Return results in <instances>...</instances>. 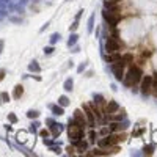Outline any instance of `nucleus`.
Returning <instances> with one entry per match:
<instances>
[{
	"label": "nucleus",
	"instance_id": "nucleus-1",
	"mask_svg": "<svg viewBox=\"0 0 157 157\" xmlns=\"http://www.w3.org/2000/svg\"><path fill=\"white\" fill-rule=\"evenodd\" d=\"M143 71L138 68V66H131L126 74V79H124V85L126 87H132V85H137L143 77Z\"/></svg>",
	"mask_w": 157,
	"mask_h": 157
},
{
	"label": "nucleus",
	"instance_id": "nucleus-2",
	"mask_svg": "<svg viewBox=\"0 0 157 157\" xmlns=\"http://www.w3.org/2000/svg\"><path fill=\"white\" fill-rule=\"evenodd\" d=\"M69 138H72L74 142H79L82 138V127L74 121H69Z\"/></svg>",
	"mask_w": 157,
	"mask_h": 157
},
{
	"label": "nucleus",
	"instance_id": "nucleus-3",
	"mask_svg": "<svg viewBox=\"0 0 157 157\" xmlns=\"http://www.w3.org/2000/svg\"><path fill=\"white\" fill-rule=\"evenodd\" d=\"M124 61L123 60H118V61H115V64H113V72H115V79L116 80H123L124 79Z\"/></svg>",
	"mask_w": 157,
	"mask_h": 157
},
{
	"label": "nucleus",
	"instance_id": "nucleus-4",
	"mask_svg": "<svg viewBox=\"0 0 157 157\" xmlns=\"http://www.w3.org/2000/svg\"><path fill=\"white\" fill-rule=\"evenodd\" d=\"M104 19H105V22H108L110 25H116L118 22H119V19H121V16H119L118 13H113V11H104Z\"/></svg>",
	"mask_w": 157,
	"mask_h": 157
},
{
	"label": "nucleus",
	"instance_id": "nucleus-5",
	"mask_svg": "<svg viewBox=\"0 0 157 157\" xmlns=\"http://www.w3.org/2000/svg\"><path fill=\"white\" fill-rule=\"evenodd\" d=\"M142 82V93L143 96H148L151 93V87H152V77L151 76H146L145 79L140 80Z\"/></svg>",
	"mask_w": 157,
	"mask_h": 157
},
{
	"label": "nucleus",
	"instance_id": "nucleus-6",
	"mask_svg": "<svg viewBox=\"0 0 157 157\" xmlns=\"http://www.w3.org/2000/svg\"><path fill=\"white\" fill-rule=\"evenodd\" d=\"M105 50L108 53H115L119 50V41L116 38H108L107 43H105Z\"/></svg>",
	"mask_w": 157,
	"mask_h": 157
},
{
	"label": "nucleus",
	"instance_id": "nucleus-7",
	"mask_svg": "<svg viewBox=\"0 0 157 157\" xmlns=\"http://www.w3.org/2000/svg\"><path fill=\"white\" fill-rule=\"evenodd\" d=\"M104 6H105L107 11H113V13H118V11H119V5H118V2H113V0H105Z\"/></svg>",
	"mask_w": 157,
	"mask_h": 157
},
{
	"label": "nucleus",
	"instance_id": "nucleus-8",
	"mask_svg": "<svg viewBox=\"0 0 157 157\" xmlns=\"http://www.w3.org/2000/svg\"><path fill=\"white\" fill-rule=\"evenodd\" d=\"M84 112H85V115H87V119H88L90 127H94V113L90 110V107H88V105H85V107H84Z\"/></svg>",
	"mask_w": 157,
	"mask_h": 157
},
{
	"label": "nucleus",
	"instance_id": "nucleus-9",
	"mask_svg": "<svg viewBox=\"0 0 157 157\" xmlns=\"http://www.w3.org/2000/svg\"><path fill=\"white\" fill-rule=\"evenodd\" d=\"M74 121H76L80 127L85 126V116H84V113H82L80 110H76V112H74Z\"/></svg>",
	"mask_w": 157,
	"mask_h": 157
},
{
	"label": "nucleus",
	"instance_id": "nucleus-10",
	"mask_svg": "<svg viewBox=\"0 0 157 157\" xmlns=\"http://www.w3.org/2000/svg\"><path fill=\"white\" fill-rule=\"evenodd\" d=\"M124 138H126L124 135H110L108 140H110V143H112V145H118L119 142H123Z\"/></svg>",
	"mask_w": 157,
	"mask_h": 157
},
{
	"label": "nucleus",
	"instance_id": "nucleus-11",
	"mask_svg": "<svg viewBox=\"0 0 157 157\" xmlns=\"http://www.w3.org/2000/svg\"><path fill=\"white\" fill-rule=\"evenodd\" d=\"M151 93L154 96H157V74L152 76V87H151Z\"/></svg>",
	"mask_w": 157,
	"mask_h": 157
},
{
	"label": "nucleus",
	"instance_id": "nucleus-12",
	"mask_svg": "<svg viewBox=\"0 0 157 157\" xmlns=\"http://www.w3.org/2000/svg\"><path fill=\"white\" fill-rule=\"evenodd\" d=\"M118 60H121V57L115 52V55H110V57H107V61H110V63H115V61H118Z\"/></svg>",
	"mask_w": 157,
	"mask_h": 157
},
{
	"label": "nucleus",
	"instance_id": "nucleus-13",
	"mask_svg": "<svg viewBox=\"0 0 157 157\" xmlns=\"http://www.w3.org/2000/svg\"><path fill=\"white\" fill-rule=\"evenodd\" d=\"M126 126H121L119 123H112L110 124V129H112V131H121V129H124Z\"/></svg>",
	"mask_w": 157,
	"mask_h": 157
},
{
	"label": "nucleus",
	"instance_id": "nucleus-14",
	"mask_svg": "<svg viewBox=\"0 0 157 157\" xmlns=\"http://www.w3.org/2000/svg\"><path fill=\"white\" fill-rule=\"evenodd\" d=\"M58 102H60V105H61V107H64V105H68V104H69V99H68L66 96H61Z\"/></svg>",
	"mask_w": 157,
	"mask_h": 157
},
{
	"label": "nucleus",
	"instance_id": "nucleus-15",
	"mask_svg": "<svg viewBox=\"0 0 157 157\" xmlns=\"http://www.w3.org/2000/svg\"><path fill=\"white\" fill-rule=\"evenodd\" d=\"M52 110H53V115H63V107H52Z\"/></svg>",
	"mask_w": 157,
	"mask_h": 157
},
{
	"label": "nucleus",
	"instance_id": "nucleus-16",
	"mask_svg": "<svg viewBox=\"0 0 157 157\" xmlns=\"http://www.w3.org/2000/svg\"><path fill=\"white\" fill-rule=\"evenodd\" d=\"M116 108H118V105H116L115 102H110V107H107V112H108V113H112L113 110H116Z\"/></svg>",
	"mask_w": 157,
	"mask_h": 157
},
{
	"label": "nucleus",
	"instance_id": "nucleus-17",
	"mask_svg": "<svg viewBox=\"0 0 157 157\" xmlns=\"http://www.w3.org/2000/svg\"><path fill=\"white\" fill-rule=\"evenodd\" d=\"M64 90H66V91L72 90V80H66V84H64Z\"/></svg>",
	"mask_w": 157,
	"mask_h": 157
},
{
	"label": "nucleus",
	"instance_id": "nucleus-18",
	"mask_svg": "<svg viewBox=\"0 0 157 157\" xmlns=\"http://www.w3.org/2000/svg\"><path fill=\"white\" fill-rule=\"evenodd\" d=\"M108 151H102V149H94V155H107Z\"/></svg>",
	"mask_w": 157,
	"mask_h": 157
},
{
	"label": "nucleus",
	"instance_id": "nucleus-19",
	"mask_svg": "<svg viewBox=\"0 0 157 157\" xmlns=\"http://www.w3.org/2000/svg\"><path fill=\"white\" fill-rule=\"evenodd\" d=\"M22 94V87H16V97H19Z\"/></svg>",
	"mask_w": 157,
	"mask_h": 157
},
{
	"label": "nucleus",
	"instance_id": "nucleus-20",
	"mask_svg": "<svg viewBox=\"0 0 157 157\" xmlns=\"http://www.w3.org/2000/svg\"><path fill=\"white\" fill-rule=\"evenodd\" d=\"M71 38H72V39H69V43H68L69 46H72L74 43H76V41H77V36H76V35H72V36H71Z\"/></svg>",
	"mask_w": 157,
	"mask_h": 157
},
{
	"label": "nucleus",
	"instance_id": "nucleus-21",
	"mask_svg": "<svg viewBox=\"0 0 157 157\" xmlns=\"http://www.w3.org/2000/svg\"><path fill=\"white\" fill-rule=\"evenodd\" d=\"M58 38H60V35H57V33H55V35L52 36V43H55V41H57Z\"/></svg>",
	"mask_w": 157,
	"mask_h": 157
},
{
	"label": "nucleus",
	"instance_id": "nucleus-22",
	"mask_svg": "<svg viewBox=\"0 0 157 157\" xmlns=\"http://www.w3.org/2000/svg\"><path fill=\"white\" fill-rule=\"evenodd\" d=\"M90 140H91V142H94V132H91V134H90Z\"/></svg>",
	"mask_w": 157,
	"mask_h": 157
},
{
	"label": "nucleus",
	"instance_id": "nucleus-23",
	"mask_svg": "<svg viewBox=\"0 0 157 157\" xmlns=\"http://www.w3.org/2000/svg\"><path fill=\"white\" fill-rule=\"evenodd\" d=\"M29 116H30V118H32V116H38V113H36V112H30Z\"/></svg>",
	"mask_w": 157,
	"mask_h": 157
},
{
	"label": "nucleus",
	"instance_id": "nucleus-24",
	"mask_svg": "<svg viewBox=\"0 0 157 157\" xmlns=\"http://www.w3.org/2000/svg\"><path fill=\"white\" fill-rule=\"evenodd\" d=\"M52 50H53V49H52V47H47V49H46V53H50V52H52Z\"/></svg>",
	"mask_w": 157,
	"mask_h": 157
},
{
	"label": "nucleus",
	"instance_id": "nucleus-25",
	"mask_svg": "<svg viewBox=\"0 0 157 157\" xmlns=\"http://www.w3.org/2000/svg\"><path fill=\"white\" fill-rule=\"evenodd\" d=\"M113 2H121V0H113Z\"/></svg>",
	"mask_w": 157,
	"mask_h": 157
}]
</instances>
